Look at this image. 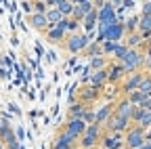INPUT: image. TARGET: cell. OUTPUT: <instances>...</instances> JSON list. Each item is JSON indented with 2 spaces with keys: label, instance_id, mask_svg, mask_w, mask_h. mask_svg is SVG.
Here are the masks:
<instances>
[{
  "label": "cell",
  "instance_id": "ab89813d",
  "mask_svg": "<svg viewBox=\"0 0 151 149\" xmlns=\"http://www.w3.org/2000/svg\"><path fill=\"white\" fill-rule=\"evenodd\" d=\"M145 141H149V143H151V128H149V130H145Z\"/></svg>",
  "mask_w": 151,
  "mask_h": 149
},
{
  "label": "cell",
  "instance_id": "2e32d148",
  "mask_svg": "<svg viewBox=\"0 0 151 149\" xmlns=\"http://www.w3.org/2000/svg\"><path fill=\"white\" fill-rule=\"evenodd\" d=\"M27 19H29V25H32L36 32L44 34V32L48 30V21H46V15H44V13H32Z\"/></svg>",
  "mask_w": 151,
  "mask_h": 149
},
{
  "label": "cell",
  "instance_id": "30bf717a",
  "mask_svg": "<svg viewBox=\"0 0 151 149\" xmlns=\"http://www.w3.org/2000/svg\"><path fill=\"white\" fill-rule=\"evenodd\" d=\"M97 13H99V25H113L116 21H120V19H118V11H116V6L109 4V2H105L103 9H99Z\"/></svg>",
  "mask_w": 151,
  "mask_h": 149
},
{
  "label": "cell",
  "instance_id": "d590c367",
  "mask_svg": "<svg viewBox=\"0 0 151 149\" xmlns=\"http://www.w3.org/2000/svg\"><path fill=\"white\" fill-rule=\"evenodd\" d=\"M139 107H143L145 111H151V97H147V99H145V101H143Z\"/></svg>",
  "mask_w": 151,
  "mask_h": 149
},
{
  "label": "cell",
  "instance_id": "4316f807",
  "mask_svg": "<svg viewBox=\"0 0 151 149\" xmlns=\"http://www.w3.org/2000/svg\"><path fill=\"white\" fill-rule=\"evenodd\" d=\"M126 53H128V46L124 42H118L116 50H113V55H111V61H122L126 57Z\"/></svg>",
  "mask_w": 151,
  "mask_h": 149
},
{
  "label": "cell",
  "instance_id": "8d00e7d4",
  "mask_svg": "<svg viewBox=\"0 0 151 149\" xmlns=\"http://www.w3.org/2000/svg\"><path fill=\"white\" fill-rule=\"evenodd\" d=\"M44 4H46L48 9H55L57 4H59V0H44Z\"/></svg>",
  "mask_w": 151,
  "mask_h": 149
},
{
  "label": "cell",
  "instance_id": "f35d334b",
  "mask_svg": "<svg viewBox=\"0 0 151 149\" xmlns=\"http://www.w3.org/2000/svg\"><path fill=\"white\" fill-rule=\"evenodd\" d=\"M15 135H17L19 141H23V128H17V130H15Z\"/></svg>",
  "mask_w": 151,
  "mask_h": 149
},
{
  "label": "cell",
  "instance_id": "603a6c76",
  "mask_svg": "<svg viewBox=\"0 0 151 149\" xmlns=\"http://www.w3.org/2000/svg\"><path fill=\"white\" fill-rule=\"evenodd\" d=\"M84 55L88 59H92V57H97V55H103V50H101V44L97 42V40H92L86 48H84Z\"/></svg>",
  "mask_w": 151,
  "mask_h": 149
},
{
  "label": "cell",
  "instance_id": "ac0fdd59",
  "mask_svg": "<svg viewBox=\"0 0 151 149\" xmlns=\"http://www.w3.org/2000/svg\"><path fill=\"white\" fill-rule=\"evenodd\" d=\"M86 109H88V105H84L82 101L71 103L69 109H67V120H82V116H84Z\"/></svg>",
  "mask_w": 151,
  "mask_h": 149
},
{
  "label": "cell",
  "instance_id": "7a4b0ae2",
  "mask_svg": "<svg viewBox=\"0 0 151 149\" xmlns=\"http://www.w3.org/2000/svg\"><path fill=\"white\" fill-rule=\"evenodd\" d=\"M101 137H103V126L99 124H88L86 130H84V135L80 137V149H97L101 145Z\"/></svg>",
  "mask_w": 151,
  "mask_h": 149
},
{
  "label": "cell",
  "instance_id": "ee69618b",
  "mask_svg": "<svg viewBox=\"0 0 151 149\" xmlns=\"http://www.w3.org/2000/svg\"><path fill=\"white\" fill-rule=\"evenodd\" d=\"M2 124H4V120H2V118H0V130H2Z\"/></svg>",
  "mask_w": 151,
  "mask_h": 149
},
{
  "label": "cell",
  "instance_id": "8fae6325",
  "mask_svg": "<svg viewBox=\"0 0 151 149\" xmlns=\"http://www.w3.org/2000/svg\"><path fill=\"white\" fill-rule=\"evenodd\" d=\"M73 145H78V141H76L71 135H67L65 130L61 128L59 132H57V137H55V141H52L50 149H71Z\"/></svg>",
  "mask_w": 151,
  "mask_h": 149
},
{
  "label": "cell",
  "instance_id": "4fadbf2b",
  "mask_svg": "<svg viewBox=\"0 0 151 149\" xmlns=\"http://www.w3.org/2000/svg\"><path fill=\"white\" fill-rule=\"evenodd\" d=\"M113 103H116V101H107L99 109H94V124H99V126L107 124V120L113 116Z\"/></svg>",
  "mask_w": 151,
  "mask_h": 149
},
{
  "label": "cell",
  "instance_id": "277c9868",
  "mask_svg": "<svg viewBox=\"0 0 151 149\" xmlns=\"http://www.w3.org/2000/svg\"><path fill=\"white\" fill-rule=\"evenodd\" d=\"M124 145L128 149H139L145 145V130L137 124H132L126 132H124Z\"/></svg>",
  "mask_w": 151,
  "mask_h": 149
},
{
  "label": "cell",
  "instance_id": "9c48e42d",
  "mask_svg": "<svg viewBox=\"0 0 151 149\" xmlns=\"http://www.w3.org/2000/svg\"><path fill=\"white\" fill-rule=\"evenodd\" d=\"M124 135L122 132H105L101 137V149H124Z\"/></svg>",
  "mask_w": 151,
  "mask_h": 149
},
{
  "label": "cell",
  "instance_id": "7bdbcfd3",
  "mask_svg": "<svg viewBox=\"0 0 151 149\" xmlns=\"http://www.w3.org/2000/svg\"><path fill=\"white\" fill-rule=\"evenodd\" d=\"M0 149H6V147H4V141H2V139H0Z\"/></svg>",
  "mask_w": 151,
  "mask_h": 149
},
{
  "label": "cell",
  "instance_id": "4dcf8cb0",
  "mask_svg": "<svg viewBox=\"0 0 151 149\" xmlns=\"http://www.w3.org/2000/svg\"><path fill=\"white\" fill-rule=\"evenodd\" d=\"M80 27H82V23H80V21L71 19V17L67 19V36H69V34H78V32H80Z\"/></svg>",
  "mask_w": 151,
  "mask_h": 149
},
{
  "label": "cell",
  "instance_id": "836d02e7",
  "mask_svg": "<svg viewBox=\"0 0 151 149\" xmlns=\"http://www.w3.org/2000/svg\"><path fill=\"white\" fill-rule=\"evenodd\" d=\"M21 4H23V11H25V13H29V15L34 13V4H32V0H23Z\"/></svg>",
  "mask_w": 151,
  "mask_h": 149
},
{
  "label": "cell",
  "instance_id": "7402d4cb",
  "mask_svg": "<svg viewBox=\"0 0 151 149\" xmlns=\"http://www.w3.org/2000/svg\"><path fill=\"white\" fill-rule=\"evenodd\" d=\"M44 15H46V21H48V27H55L57 23H59V21L63 19V15L59 13V9H57V6H55V9H48V11H46Z\"/></svg>",
  "mask_w": 151,
  "mask_h": 149
},
{
  "label": "cell",
  "instance_id": "e0dca14e",
  "mask_svg": "<svg viewBox=\"0 0 151 149\" xmlns=\"http://www.w3.org/2000/svg\"><path fill=\"white\" fill-rule=\"evenodd\" d=\"M97 25H99V13H97V9H94L92 13H88L82 19V32L84 34H92L94 30H97Z\"/></svg>",
  "mask_w": 151,
  "mask_h": 149
},
{
  "label": "cell",
  "instance_id": "52a82bcc",
  "mask_svg": "<svg viewBox=\"0 0 151 149\" xmlns=\"http://www.w3.org/2000/svg\"><path fill=\"white\" fill-rule=\"evenodd\" d=\"M124 78H126V69H124V65H122L120 61H109V65H107V84H116V86H120Z\"/></svg>",
  "mask_w": 151,
  "mask_h": 149
},
{
  "label": "cell",
  "instance_id": "d4e9b609",
  "mask_svg": "<svg viewBox=\"0 0 151 149\" xmlns=\"http://www.w3.org/2000/svg\"><path fill=\"white\" fill-rule=\"evenodd\" d=\"M139 90L143 92L145 97H151V73H147V71H145V78L141 80V84H139Z\"/></svg>",
  "mask_w": 151,
  "mask_h": 149
},
{
  "label": "cell",
  "instance_id": "5bb4252c",
  "mask_svg": "<svg viewBox=\"0 0 151 149\" xmlns=\"http://www.w3.org/2000/svg\"><path fill=\"white\" fill-rule=\"evenodd\" d=\"M44 36H46V42H50V44H57V46H63V42H65V38H67V34L63 32V30H59V27H48L46 32H44Z\"/></svg>",
  "mask_w": 151,
  "mask_h": 149
},
{
  "label": "cell",
  "instance_id": "74e56055",
  "mask_svg": "<svg viewBox=\"0 0 151 149\" xmlns=\"http://www.w3.org/2000/svg\"><path fill=\"white\" fill-rule=\"evenodd\" d=\"M107 2H109V4H113L116 9H120V6L124 4V0H107Z\"/></svg>",
  "mask_w": 151,
  "mask_h": 149
},
{
  "label": "cell",
  "instance_id": "5b68a950",
  "mask_svg": "<svg viewBox=\"0 0 151 149\" xmlns=\"http://www.w3.org/2000/svg\"><path fill=\"white\" fill-rule=\"evenodd\" d=\"M143 78H145V69L126 73V78H124L122 84H120V97H128L132 90H139V84H141Z\"/></svg>",
  "mask_w": 151,
  "mask_h": 149
},
{
  "label": "cell",
  "instance_id": "3957f363",
  "mask_svg": "<svg viewBox=\"0 0 151 149\" xmlns=\"http://www.w3.org/2000/svg\"><path fill=\"white\" fill-rule=\"evenodd\" d=\"M126 69V73H132V71H141L145 67V53L143 48H128L126 57L120 61Z\"/></svg>",
  "mask_w": 151,
  "mask_h": 149
},
{
  "label": "cell",
  "instance_id": "e575fe53",
  "mask_svg": "<svg viewBox=\"0 0 151 149\" xmlns=\"http://www.w3.org/2000/svg\"><path fill=\"white\" fill-rule=\"evenodd\" d=\"M141 15H151V0H147V2L143 4V9H141Z\"/></svg>",
  "mask_w": 151,
  "mask_h": 149
},
{
  "label": "cell",
  "instance_id": "d6a6232c",
  "mask_svg": "<svg viewBox=\"0 0 151 149\" xmlns=\"http://www.w3.org/2000/svg\"><path fill=\"white\" fill-rule=\"evenodd\" d=\"M82 120H84L86 124H94V107H88V109L84 111V116H82Z\"/></svg>",
  "mask_w": 151,
  "mask_h": 149
},
{
  "label": "cell",
  "instance_id": "8992f818",
  "mask_svg": "<svg viewBox=\"0 0 151 149\" xmlns=\"http://www.w3.org/2000/svg\"><path fill=\"white\" fill-rule=\"evenodd\" d=\"M132 126V122H130V118H124V116H116L113 114L109 120H107V124L103 126V130L105 132H126V130Z\"/></svg>",
  "mask_w": 151,
  "mask_h": 149
},
{
  "label": "cell",
  "instance_id": "cb8c5ba5",
  "mask_svg": "<svg viewBox=\"0 0 151 149\" xmlns=\"http://www.w3.org/2000/svg\"><path fill=\"white\" fill-rule=\"evenodd\" d=\"M124 27H126V34L139 32V17L132 15V17H128V19H124Z\"/></svg>",
  "mask_w": 151,
  "mask_h": 149
},
{
  "label": "cell",
  "instance_id": "ffe728a7",
  "mask_svg": "<svg viewBox=\"0 0 151 149\" xmlns=\"http://www.w3.org/2000/svg\"><path fill=\"white\" fill-rule=\"evenodd\" d=\"M124 44H126L128 48H143L145 40H143V36H141L139 32H134V34H126V38H124Z\"/></svg>",
  "mask_w": 151,
  "mask_h": 149
},
{
  "label": "cell",
  "instance_id": "83f0119b",
  "mask_svg": "<svg viewBox=\"0 0 151 149\" xmlns=\"http://www.w3.org/2000/svg\"><path fill=\"white\" fill-rule=\"evenodd\" d=\"M126 99H128V101H130L132 105H141V103H143V101H145L147 97L143 95V92H141V90H132V92H130V95H128Z\"/></svg>",
  "mask_w": 151,
  "mask_h": 149
},
{
  "label": "cell",
  "instance_id": "60d3db41",
  "mask_svg": "<svg viewBox=\"0 0 151 149\" xmlns=\"http://www.w3.org/2000/svg\"><path fill=\"white\" fill-rule=\"evenodd\" d=\"M69 2H71L73 6H78V4H82V2H86V0H69Z\"/></svg>",
  "mask_w": 151,
  "mask_h": 149
},
{
  "label": "cell",
  "instance_id": "ba28073f",
  "mask_svg": "<svg viewBox=\"0 0 151 149\" xmlns=\"http://www.w3.org/2000/svg\"><path fill=\"white\" fill-rule=\"evenodd\" d=\"M101 92H103V88L92 86V84H86V86H82V88H80V92H78V101H82L84 105L92 107V103L101 97Z\"/></svg>",
  "mask_w": 151,
  "mask_h": 149
},
{
  "label": "cell",
  "instance_id": "44dd1931",
  "mask_svg": "<svg viewBox=\"0 0 151 149\" xmlns=\"http://www.w3.org/2000/svg\"><path fill=\"white\" fill-rule=\"evenodd\" d=\"M88 84L103 88V86L107 84V69H99V71H92V73H90V82H88Z\"/></svg>",
  "mask_w": 151,
  "mask_h": 149
},
{
  "label": "cell",
  "instance_id": "7c38bea8",
  "mask_svg": "<svg viewBox=\"0 0 151 149\" xmlns=\"http://www.w3.org/2000/svg\"><path fill=\"white\" fill-rule=\"evenodd\" d=\"M86 126H88V124H86L84 120H67V122H65V126H63V130H65L67 135H71L76 141H80V137L84 135Z\"/></svg>",
  "mask_w": 151,
  "mask_h": 149
},
{
  "label": "cell",
  "instance_id": "f1b7e54d",
  "mask_svg": "<svg viewBox=\"0 0 151 149\" xmlns=\"http://www.w3.org/2000/svg\"><path fill=\"white\" fill-rule=\"evenodd\" d=\"M137 126H141L143 130H149V128H151V111H143V116H141V120L137 122Z\"/></svg>",
  "mask_w": 151,
  "mask_h": 149
},
{
  "label": "cell",
  "instance_id": "b9f144b4",
  "mask_svg": "<svg viewBox=\"0 0 151 149\" xmlns=\"http://www.w3.org/2000/svg\"><path fill=\"white\" fill-rule=\"evenodd\" d=\"M139 149H151V143H149V141H145V145H143V147H139Z\"/></svg>",
  "mask_w": 151,
  "mask_h": 149
},
{
  "label": "cell",
  "instance_id": "9a60e30c",
  "mask_svg": "<svg viewBox=\"0 0 151 149\" xmlns=\"http://www.w3.org/2000/svg\"><path fill=\"white\" fill-rule=\"evenodd\" d=\"M132 109H134V105H132L126 97H120L116 103H113V114L116 116H124V118H130Z\"/></svg>",
  "mask_w": 151,
  "mask_h": 149
},
{
  "label": "cell",
  "instance_id": "1f68e13d",
  "mask_svg": "<svg viewBox=\"0 0 151 149\" xmlns=\"http://www.w3.org/2000/svg\"><path fill=\"white\" fill-rule=\"evenodd\" d=\"M32 4H34V13H46L48 6L44 4V0H32Z\"/></svg>",
  "mask_w": 151,
  "mask_h": 149
},
{
  "label": "cell",
  "instance_id": "f6af8a7d",
  "mask_svg": "<svg viewBox=\"0 0 151 149\" xmlns=\"http://www.w3.org/2000/svg\"><path fill=\"white\" fill-rule=\"evenodd\" d=\"M71 149H80V147H78V145H73V147H71Z\"/></svg>",
  "mask_w": 151,
  "mask_h": 149
},
{
  "label": "cell",
  "instance_id": "f546056e",
  "mask_svg": "<svg viewBox=\"0 0 151 149\" xmlns=\"http://www.w3.org/2000/svg\"><path fill=\"white\" fill-rule=\"evenodd\" d=\"M116 46H118V42H109V40H105V42L101 44V50H103L105 57L111 59V55H113V50H116Z\"/></svg>",
  "mask_w": 151,
  "mask_h": 149
},
{
  "label": "cell",
  "instance_id": "d6986e66",
  "mask_svg": "<svg viewBox=\"0 0 151 149\" xmlns=\"http://www.w3.org/2000/svg\"><path fill=\"white\" fill-rule=\"evenodd\" d=\"M109 57H105V55H97V57H92V59H88V67L92 69V71H99V69H107V65H109Z\"/></svg>",
  "mask_w": 151,
  "mask_h": 149
},
{
  "label": "cell",
  "instance_id": "6da1fadb",
  "mask_svg": "<svg viewBox=\"0 0 151 149\" xmlns=\"http://www.w3.org/2000/svg\"><path fill=\"white\" fill-rule=\"evenodd\" d=\"M94 40L92 34H84V32H78V34H69L65 42H63V48L71 55H78V53H84V48Z\"/></svg>",
  "mask_w": 151,
  "mask_h": 149
},
{
  "label": "cell",
  "instance_id": "484cf974",
  "mask_svg": "<svg viewBox=\"0 0 151 149\" xmlns=\"http://www.w3.org/2000/svg\"><path fill=\"white\" fill-rule=\"evenodd\" d=\"M57 9H59V13H61L63 17H71V15H73V9H76V6H73V4L69 2V0H61V2L57 4Z\"/></svg>",
  "mask_w": 151,
  "mask_h": 149
}]
</instances>
